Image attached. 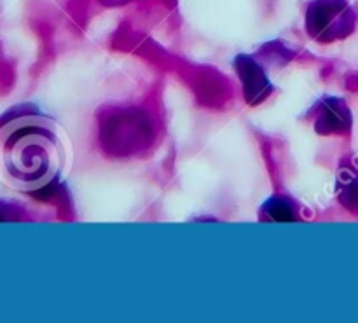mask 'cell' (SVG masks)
I'll return each mask as SVG.
<instances>
[{"label": "cell", "instance_id": "1", "mask_svg": "<svg viewBox=\"0 0 358 323\" xmlns=\"http://www.w3.org/2000/svg\"><path fill=\"white\" fill-rule=\"evenodd\" d=\"M65 133L55 121L27 115L0 131V173L20 191H37L51 184L66 164Z\"/></svg>", "mask_w": 358, "mask_h": 323}, {"label": "cell", "instance_id": "2", "mask_svg": "<svg viewBox=\"0 0 358 323\" xmlns=\"http://www.w3.org/2000/svg\"><path fill=\"white\" fill-rule=\"evenodd\" d=\"M353 13L345 0H313L308 6L306 27L318 41H332L352 30Z\"/></svg>", "mask_w": 358, "mask_h": 323}]
</instances>
